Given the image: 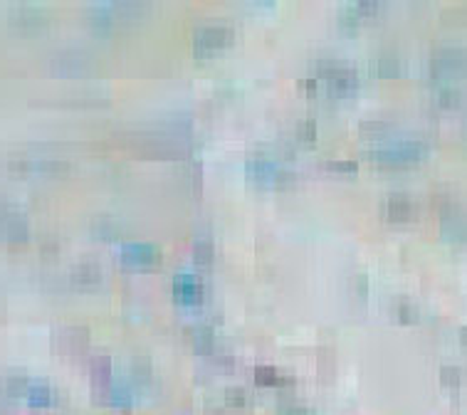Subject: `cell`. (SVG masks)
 <instances>
[{
  "mask_svg": "<svg viewBox=\"0 0 467 415\" xmlns=\"http://www.w3.org/2000/svg\"><path fill=\"white\" fill-rule=\"evenodd\" d=\"M176 295H178L181 299H196V297H201V284H198V279L190 277V274H181V277L176 279Z\"/></svg>",
  "mask_w": 467,
  "mask_h": 415,
  "instance_id": "3",
  "label": "cell"
},
{
  "mask_svg": "<svg viewBox=\"0 0 467 415\" xmlns=\"http://www.w3.org/2000/svg\"><path fill=\"white\" fill-rule=\"evenodd\" d=\"M250 166H255L257 178H280V175H282V166L275 164V161L257 159V161H252Z\"/></svg>",
  "mask_w": 467,
  "mask_h": 415,
  "instance_id": "5",
  "label": "cell"
},
{
  "mask_svg": "<svg viewBox=\"0 0 467 415\" xmlns=\"http://www.w3.org/2000/svg\"><path fill=\"white\" fill-rule=\"evenodd\" d=\"M228 38V28L223 25H208V28H201V33L196 35L198 47H217L220 42H225Z\"/></svg>",
  "mask_w": 467,
  "mask_h": 415,
  "instance_id": "2",
  "label": "cell"
},
{
  "mask_svg": "<svg viewBox=\"0 0 467 415\" xmlns=\"http://www.w3.org/2000/svg\"><path fill=\"white\" fill-rule=\"evenodd\" d=\"M124 257L129 260V263H139V265H144V263H151L153 257H156V250H153L151 245H126L124 247Z\"/></svg>",
  "mask_w": 467,
  "mask_h": 415,
  "instance_id": "4",
  "label": "cell"
},
{
  "mask_svg": "<svg viewBox=\"0 0 467 415\" xmlns=\"http://www.w3.org/2000/svg\"><path fill=\"white\" fill-rule=\"evenodd\" d=\"M378 153L383 159H393V161H403V159H411L418 153V143L415 141H408V139H398V141H383L378 146Z\"/></svg>",
  "mask_w": 467,
  "mask_h": 415,
  "instance_id": "1",
  "label": "cell"
}]
</instances>
